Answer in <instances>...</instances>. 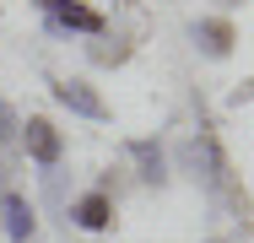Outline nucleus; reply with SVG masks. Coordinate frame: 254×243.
I'll use <instances>...</instances> for the list:
<instances>
[{
    "mask_svg": "<svg viewBox=\"0 0 254 243\" xmlns=\"http://www.w3.org/2000/svg\"><path fill=\"white\" fill-rule=\"evenodd\" d=\"M195 157H200V179H205V189L216 194L238 222H244V233L254 227V200L244 189H238V179H233V162H227V151H222V141H216V130H211V119H205V108H200V141H195Z\"/></svg>",
    "mask_w": 254,
    "mask_h": 243,
    "instance_id": "f257e3e1",
    "label": "nucleus"
},
{
    "mask_svg": "<svg viewBox=\"0 0 254 243\" xmlns=\"http://www.w3.org/2000/svg\"><path fill=\"white\" fill-rule=\"evenodd\" d=\"M22 130H27V135H22V141H27V157H33L38 168H54V162H60V130H54L49 119H38V114H33Z\"/></svg>",
    "mask_w": 254,
    "mask_h": 243,
    "instance_id": "f03ea898",
    "label": "nucleus"
},
{
    "mask_svg": "<svg viewBox=\"0 0 254 243\" xmlns=\"http://www.w3.org/2000/svg\"><path fill=\"white\" fill-rule=\"evenodd\" d=\"M54 97H60L70 114H81V119H108V103H103L87 81H54Z\"/></svg>",
    "mask_w": 254,
    "mask_h": 243,
    "instance_id": "7ed1b4c3",
    "label": "nucleus"
},
{
    "mask_svg": "<svg viewBox=\"0 0 254 243\" xmlns=\"http://www.w3.org/2000/svg\"><path fill=\"white\" fill-rule=\"evenodd\" d=\"M70 222H76V227H87V233H103V227L114 222V200H108L103 189L81 194V200L70 205Z\"/></svg>",
    "mask_w": 254,
    "mask_h": 243,
    "instance_id": "20e7f679",
    "label": "nucleus"
},
{
    "mask_svg": "<svg viewBox=\"0 0 254 243\" xmlns=\"http://www.w3.org/2000/svg\"><path fill=\"white\" fill-rule=\"evenodd\" d=\"M195 44H200L211 60H227V54H233V22H222V16L195 22Z\"/></svg>",
    "mask_w": 254,
    "mask_h": 243,
    "instance_id": "39448f33",
    "label": "nucleus"
},
{
    "mask_svg": "<svg viewBox=\"0 0 254 243\" xmlns=\"http://www.w3.org/2000/svg\"><path fill=\"white\" fill-rule=\"evenodd\" d=\"M49 27H54V33H60V27H76V33H92V38H98L103 27H108V22H103L98 11H87L81 0H70V5H60V11L49 16Z\"/></svg>",
    "mask_w": 254,
    "mask_h": 243,
    "instance_id": "423d86ee",
    "label": "nucleus"
},
{
    "mask_svg": "<svg viewBox=\"0 0 254 243\" xmlns=\"http://www.w3.org/2000/svg\"><path fill=\"white\" fill-rule=\"evenodd\" d=\"M130 157H135V168H141L146 184H168V162H162V151L152 141H130Z\"/></svg>",
    "mask_w": 254,
    "mask_h": 243,
    "instance_id": "0eeeda50",
    "label": "nucleus"
},
{
    "mask_svg": "<svg viewBox=\"0 0 254 243\" xmlns=\"http://www.w3.org/2000/svg\"><path fill=\"white\" fill-rule=\"evenodd\" d=\"M5 227H11L16 243H33V211H27L22 194H5Z\"/></svg>",
    "mask_w": 254,
    "mask_h": 243,
    "instance_id": "6e6552de",
    "label": "nucleus"
},
{
    "mask_svg": "<svg viewBox=\"0 0 254 243\" xmlns=\"http://www.w3.org/2000/svg\"><path fill=\"white\" fill-rule=\"evenodd\" d=\"M130 49H135V44H130V38H114V44H108V38H103V33H98V44L87 49V54H92L98 65H125V60H130Z\"/></svg>",
    "mask_w": 254,
    "mask_h": 243,
    "instance_id": "1a4fd4ad",
    "label": "nucleus"
},
{
    "mask_svg": "<svg viewBox=\"0 0 254 243\" xmlns=\"http://www.w3.org/2000/svg\"><path fill=\"white\" fill-rule=\"evenodd\" d=\"M114 5H119V11L130 16V44H141V38H146V27H152L146 5H141V0H114Z\"/></svg>",
    "mask_w": 254,
    "mask_h": 243,
    "instance_id": "9d476101",
    "label": "nucleus"
},
{
    "mask_svg": "<svg viewBox=\"0 0 254 243\" xmlns=\"http://www.w3.org/2000/svg\"><path fill=\"white\" fill-rule=\"evenodd\" d=\"M16 130H22V124H16V108H11V103H0V146L16 141Z\"/></svg>",
    "mask_w": 254,
    "mask_h": 243,
    "instance_id": "9b49d317",
    "label": "nucleus"
},
{
    "mask_svg": "<svg viewBox=\"0 0 254 243\" xmlns=\"http://www.w3.org/2000/svg\"><path fill=\"white\" fill-rule=\"evenodd\" d=\"M33 5H38L44 16H54V11H60V5H70V0H33Z\"/></svg>",
    "mask_w": 254,
    "mask_h": 243,
    "instance_id": "f8f14e48",
    "label": "nucleus"
},
{
    "mask_svg": "<svg viewBox=\"0 0 254 243\" xmlns=\"http://www.w3.org/2000/svg\"><path fill=\"white\" fill-rule=\"evenodd\" d=\"M216 5H244V0H216Z\"/></svg>",
    "mask_w": 254,
    "mask_h": 243,
    "instance_id": "ddd939ff",
    "label": "nucleus"
},
{
    "mask_svg": "<svg viewBox=\"0 0 254 243\" xmlns=\"http://www.w3.org/2000/svg\"><path fill=\"white\" fill-rule=\"evenodd\" d=\"M211 243H222V238H211Z\"/></svg>",
    "mask_w": 254,
    "mask_h": 243,
    "instance_id": "4468645a",
    "label": "nucleus"
}]
</instances>
